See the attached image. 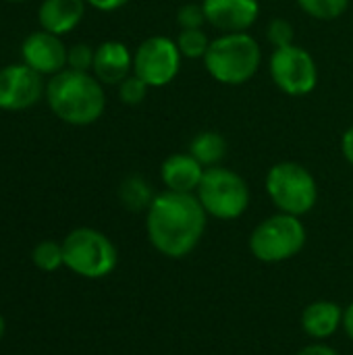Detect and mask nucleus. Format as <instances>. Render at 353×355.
I'll use <instances>...</instances> for the list:
<instances>
[{"label": "nucleus", "instance_id": "obj_16", "mask_svg": "<svg viewBox=\"0 0 353 355\" xmlns=\"http://www.w3.org/2000/svg\"><path fill=\"white\" fill-rule=\"evenodd\" d=\"M302 329L308 337L325 341L343 329V308L329 300L312 302L302 312Z\"/></svg>", "mask_w": 353, "mask_h": 355}, {"label": "nucleus", "instance_id": "obj_1", "mask_svg": "<svg viewBox=\"0 0 353 355\" xmlns=\"http://www.w3.org/2000/svg\"><path fill=\"white\" fill-rule=\"evenodd\" d=\"M208 214L196 193L162 191L146 210V233L152 248L173 260L189 256L202 241Z\"/></svg>", "mask_w": 353, "mask_h": 355}, {"label": "nucleus", "instance_id": "obj_26", "mask_svg": "<svg viewBox=\"0 0 353 355\" xmlns=\"http://www.w3.org/2000/svg\"><path fill=\"white\" fill-rule=\"evenodd\" d=\"M89 6H94L96 10H102V12H112V10H119L123 8L129 0H85Z\"/></svg>", "mask_w": 353, "mask_h": 355}, {"label": "nucleus", "instance_id": "obj_7", "mask_svg": "<svg viewBox=\"0 0 353 355\" xmlns=\"http://www.w3.org/2000/svg\"><path fill=\"white\" fill-rule=\"evenodd\" d=\"M64 266L83 279H104L119 262L114 243L100 231L79 227L71 231L62 241Z\"/></svg>", "mask_w": 353, "mask_h": 355}, {"label": "nucleus", "instance_id": "obj_10", "mask_svg": "<svg viewBox=\"0 0 353 355\" xmlns=\"http://www.w3.org/2000/svg\"><path fill=\"white\" fill-rule=\"evenodd\" d=\"M46 94L42 75L25 62L0 69V110H27L35 106Z\"/></svg>", "mask_w": 353, "mask_h": 355}, {"label": "nucleus", "instance_id": "obj_2", "mask_svg": "<svg viewBox=\"0 0 353 355\" xmlns=\"http://www.w3.org/2000/svg\"><path fill=\"white\" fill-rule=\"evenodd\" d=\"M46 102L62 123L85 127L104 114L106 94L96 75L64 69L46 83Z\"/></svg>", "mask_w": 353, "mask_h": 355}, {"label": "nucleus", "instance_id": "obj_14", "mask_svg": "<svg viewBox=\"0 0 353 355\" xmlns=\"http://www.w3.org/2000/svg\"><path fill=\"white\" fill-rule=\"evenodd\" d=\"M204 166L187 152L171 154L160 166V179L169 191L196 193L204 177Z\"/></svg>", "mask_w": 353, "mask_h": 355}, {"label": "nucleus", "instance_id": "obj_30", "mask_svg": "<svg viewBox=\"0 0 353 355\" xmlns=\"http://www.w3.org/2000/svg\"><path fill=\"white\" fill-rule=\"evenodd\" d=\"M4 331H6V324H4V318L0 316V339L4 337Z\"/></svg>", "mask_w": 353, "mask_h": 355}, {"label": "nucleus", "instance_id": "obj_20", "mask_svg": "<svg viewBox=\"0 0 353 355\" xmlns=\"http://www.w3.org/2000/svg\"><path fill=\"white\" fill-rule=\"evenodd\" d=\"M298 6L318 21H335L350 8V0H295Z\"/></svg>", "mask_w": 353, "mask_h": 355}, {"label": "nucleus", "instance_id": "obj_12", "mask_svg": "<svg viewBox=\"0 0 353 355\" xmlns=\"http://www.w3.org/2000/svg\"><path fill=\"white\" fill-rule=\"evenodd\" d=\"M206 23L223 33L248 31L260 15L258 0H202Z\"/></svg>", "mask_w": 353, "mask_h": 355}, {"label": "nucleus", "instance_id": "obj_19", "mask_svg": "<svg viewBox=\"0 0 353 355\" xmlns=\"http://www.w3.org/2000/svg\"><path fill=\"white\" fill-rule=\"evenodd\" d=\"M175 42H177V48L183 58H189V60L202 58L204 60L212 40H208V35L202 29H181Z\"/></svg>", "mask_w": 353, "mask_h": 355}, {"label": "nucleus", "instance_id": "obj_28", "mask_svg": "<svg viewBox=\"0 0 353 355\" xmlns=\"http://www.w3.org/2000/svg\"><path fill=\"white\" fill-rule=\"evenodd\" d=\"M298 355H339L331 345H325V343H312L308 347H304Z\"/></svg>", "mask_w": 353, "mask_h": 355}, {"label": "nucleus", "instance_id": "obj_11", "mask_svg": "<svg viewBox=\"0 0 353 355\" xmlns=\"http://www.w3.org/2000/svg\"><path fill=\"white\" fill-rule=\"evenodd\" d=\"M67 54L69 48L62 44L60 35H54L50 31H33L29 33L21 44V58L23 62L33 69L35 73L44 75H56L67 69Z\"/></svg>", "mask_w": 353, "mask_h": 355}, {"label": "nucleus", "instance_id": "obj_29", "mask_svg": "<svg viewBox=\"0 0 353 355\" xmlns=\"http://www.w3.org/2000/svg\"><path fill=\"white\" fill-rule=\"evenodd\" d=\"M343 331L353 341V302L343 310Z\"/></svg>", "mask_w": 353, "mask_h": 355}, {"label": "nucleus", "instance_id": "obj_18", "mask_svg": "<svg viewBox=\"0 0 353 355\" xmlns=\"http://www.w3.org/2000/svg\"><path fill=\"white\" fill-rule=\"evenodd\" d=\"M119 198L123 202V206L131 212H141L148 210L150 204L154 202L156 193L152 191L150 183L141 177V175H131L127 177L121 187H119Z\"/></svg>", "mask_w": 353, "mask_h": 355}, {"label": "nucleus", "instance_id": "obj_5", "mask_svg": "<svg viewBox=\"0 0 353 355\" xmlns=\"http://www.w3.org/2000/svg\"><path fill=\"white\" fill-rule=\"evenodd\" d=\"M196 196L206 214L218 220H235L243 216L252 200L246 179L221 164L204 171Z\"/></svg>", "mask_w": 353, "mask_h": 355}, {"label": "nucleus", "instance_id": "obj_21", "mask_svg": "<svg viewBox=\"0 0 353 355\" xmlns=\"http://www.w3.org/2000/svg\"><path fill=\"white\" fill-rule=\"evenodd\" d=\"M31 260L33 264L44 270V272H54L58 270L60 266H64V252H62V243H56V241H40L35 248H33V254H31Z\"/></svg>", "mask_w": 353, "mask_h": 355}, {"label": "nucleus", "instance_id": "obj_13", "mask_svg": "<svg viewBox=\"0 0 353 355\" xmlns=\"http://www.w3.org/2000/svg\"><path fill=\"white\" fill-rule=\"evenodd\" d=\"M92 71L100 83L119 85L125 77L133 73V54L123 42L117 40L102 42L96 48Z\"/></svg>", "mask_w": 353, "mask_h": 355}, {"label": "nucleus", "instance_id": "obj_15", "mask_svg": "<svg viewBox=\"0 0 353 355\" xmlns=\"http://www.w3.org/2000/svg\"><path fill=\"white\" fill-rule=\"evenodd\" d=\"M85 4V0H44L37 10V21L44 31L64 35L81 23Z\"/></svg>", "mask_w": 353, "mask_h": 355}, {"label": "nucleus", "instance_id": "obj_27", "mask_svg": "<svg viewBox=\"0 0 353 355\" xmlns=\"http://www.w3.org/2000/svg\"><path fill=\"white\" fill-rule=\"evenodd\" d=\"M341 152H343L345 160L353 166V125L343 133V137H341Z\"/></svg>", "mask_w": 353, "mask_h": 355}, {"label": "nucleus", "instance_id": "obj_31", "mask_svg": "<svg viewBox=\"0 0 353 355\" xmlns=\"http://www.w3.org/2000/svg\"><path fill=\"white\" fill-rule=\"evenodd\" d=\"M6 2H25V0H6Z\"/></svg>", "mask_w": 353, "mask_h": 355}, {"label": "nucleus", "instance_id": "obj_32", "mask_svg": "<svg viewBox=\"0 0 353 355\" xmlns=\"http://www.w3.org/2000/svg\"><path fill=\"white\" fill-rule=\"evenodd\" d=\"M352 208H353V202H352Z\"/></svg>", "mask_w": 353, "mask_h": 355}, {"label": "nucleus", "instance_id": "obj_24", "mask_svg": "<svg viewBox=\"0 0 353 355\" xmlns=\"http://www.w3.org/2000/svg\"><path fill=\"white\" fill-rule=\"evenodd\" d=\"M94 54H96V48H92L89 44H75V46H71L69 54H67V69L89 73L92 67H94Z\"/></svg>", "mask_w": 353, "mask_h": 355}, {"label": "nucleus", "instance_id": "obj_3", "mask_svg": "<svg viewBox=\"0 0 353 355\" xmlns=\"http://www.w3.org/2000/svg\"><path fill=\"white\" fill-rule=\"evenodd\" d=\"M262 64V50L248 31L223 33L210 42L204 56L208 75L223 85L248 83Z\"/></svg>", "mask_w": 353, "mask_h": 355}, {"label": "nucleus", "instance_id": "obj_23", "mask_svg": "<svg viewBox=\"0 0 353 355\" xmlns=\"http://www.w3.org/2000/svg\"><path fill=\"white\" fill-rule=\"evenodd\" d=\"M266 40L275 46V48H285L291 46L295 40V29L291 25V21L277 17L266 25Z\"/></svg>", "mask_w": 353, "mask_h": 355}, {"label": "nucleus", "instance_id": "obj_17", "mask_svg": "<svg viewBox=\"0 0 353 355\" xmlns=\"http://www.w3.org/2000/svg\"><path fill=\"white\" fill-rule=\"evenodd\" d=\"M227 139L223 133L218 131H200L191 144H189V154L204 166V168H210V166H218L225 156H227Z\"/></svg>", "mask_w": 353, "mask_h": 355}, {"label": "nucleus", "instance_id": "obj_4", "mask_svg": "<svg viewBox=\"0 0 353 355\" xmlns=\"http://www.w3.org/2000/svg\"><path fill=\"white\" fill-rule=\"evenodd\" d=\"M266 193L279 212L291 216L308 214L318 202V183L300 162H277L266 175Z\"/></svg>", "mask_w": 353, "mask_h": 355}, {"label": "nucleus", "instance_id": "obj_22", "mask_svg": "<svg viewBox=\"0 0 353 355\" xmlns=\"http://www.w3.org/2000/svg\"><path fill=\"white\" fill-rule=\"evenodd\" d=\"M148 89H150V85L141 77H137L135 73H131L129 77H125L119 83V98L127 106H139L146 100Z\"/></svg>", "mask_w": 353, "mask_h": 355}, {"label": "nucleus", "instance_id": "obj_8", "mask_svg": "<svg viewBox=\"0 0 353 355\" xmlns=\"http://www.w3.org/2000/svg\"><path fill=\"white\" fill-rule=\"evenodd\" d=\"M268 71L275 85L287 96H308L318 85V67L314 56L295 44L275 48Z\"/></svg>", "mask_w": 353, "mask_h": 355}, {"label": "nucleus", "instance_id": "obj_6", "mask_svg": "<svg viewBox=\"0 0 353 355\" xmlns=\"http://www.w3.org/2000/svg\"><path fill=\"white\" fill-rule=\"evenodd\" d=\"M306 237L300 216L279 212L256 225L250 235V252L264 264H279L295 258L304 250Z\"/></svg>", "mask_w": 353, "mask_h": 355}, {"label": "nucleus", "instance_id": "obj_9", "mask_svg": "<svg viewBox=\"0 0 353 355\" xmlns=\"http://www.w3.org/2000/svg\"><path fill=\"white\" fill-rule=\"evenodd\" d=\"M181 60L183 56L175 40L166 35H152L137 46L133 54V73L150 87H164L179 75Z\"/></svg>", "mask_w": 353, "mask_h": 355}, {"label": "nucleus", "instance_id": "obj_25", "mask_svg": "<svg viewBox=\"0 0 353 355\" xmlns=\"http://www.w3.org/2000/svg\"><path fill=\"white\" fill-rule=\"evenodd\" d=\"M204 23H206V12H204L202 4L187 2V4L179 6V10H177L179 29H202Z\"/></svg>", "mask_w": 353, "mask_h": 355}]
</instances>
